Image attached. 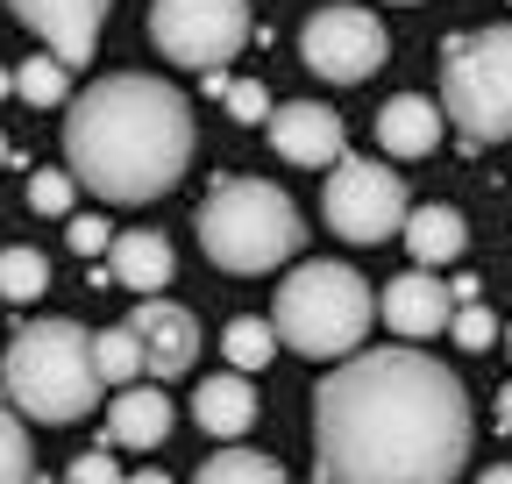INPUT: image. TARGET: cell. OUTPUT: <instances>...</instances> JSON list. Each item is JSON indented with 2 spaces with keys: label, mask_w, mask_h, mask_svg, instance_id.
<instances>
[{
  "label": "cell",
  "mask_w": 512,
  "mask_h": 484,
  "mask_svg": "<svg viewBox=\"0 0 512 484\" xmlns=\"http://www.w3.org/2000/svg\"><path fill=\"white\" fill-rule=\"evenodd\" d=\"M470 435L463 378L427 349H356L313 392L320 484H456Z\"/></svg>",
  "instance_id": "1"
},
{
  "label": "cell",
  "mask_w": 512,
  "mask_h": 484,
  "mask_svg": "<svg viewBox=\"0 0 512 484\" xmlns=\"http://www.w3.org/2000/svg\"><path fill=\"white\" fill-rule=\"evenodd\" d=\"M64 164L86 193L114 207H143L171 193L192 164V107L150 72H114L86 86L64 114Z\"/></svg>",
  "instance_id": "2"
},
{
  "label": "cell",
  "mask_w": 512,
  "mask_h": 484,
  "mask_svg": "<svg viewBox=\"0 0 512 484\" xmlns=\"http://www.w3.org/2000/svg\"><path fill=\"white\" fill-rule=\"evenodd\" d=\"M0 399L15 413L43 420V428H72L100 406V363H93V335L79 321H29L8 342V363H0Z\"/></svg>",
  "instance_id": "3"
},
{
  "label": "cell",
  "mask_w": 512,
  "mask_h": 484,
  "mask_svg": "<svg viewBox=\"0 0 512 484\" xmlns=\"http://www.w3.org/2000/svg\"><path fill=\"white\" fill-rule=\"evenodd\" d=\"M299 242H306L299 207L271 186V178H228V186H214L207 207H200V250L235 278L278 271Z\"/></svg>",
  "instance_id": "4"
},
{
  "label": "cell",
  "mask_w": 512,
  "mask_h": 484,
  "mask_svg": "<svg viewBox=\"0 0 512 484\" xmlns=\"http://www.w3.org/2000/svg\"><path fill=\"white\" fill-rule=\"evenodd\" d=\"M370 321H377V299H370V285L349 271V264H299L285 285H278V314H271V328H278V342H292L299 356H356V342L370 335Z\"/></svg>",
  "instance_id": "5"
},
{
  "label": "cell",
  "mask_w": 512,
  "mask_h": 484,
  "mask_svg": "<svg viewBox=\"0 0 512 484\" xmlns=\"http://www.w3.org/2000/svg\"><path fill=\"white\" fill-rule=\"evenodd\" d=\"M441 114L470 143H512V22L448 36L441 50Z\"/></svg>",
  "instance_id": "6"
},
{
  "label": "cell",
  "mask_w": 512,
  "mask_h": 484,
  "mask_svg": "<svg viewBox=\"0 0 512 484\" xmlns=\"http://www.w3.org/2000/svg\"><path fill=\"white\" fill-rule=\"evenodd\" d=\"M150 43L185 72H221L249 43V0H157Z\"/></svg>",
  "instance_id": "7"
},
{
  "label": "cell",
  "mask_w": 512,
  "mask_h": 484,
  "mask_svg": "<svg viewBox=\"0 0 512 484\" xmlns=\"http://www.w3.org/2000/svg\"><path fill=\"white\" fill-rule=\"evenodd\" d=\"M320 214L342 242H384L406 228V178L384 171L377 157H342L328 171V193H320Z\"/></svg>",
  "instance_id": "8"
},
{
  "label": "cell",
  "mask_w": 512,
  "mask_h": 484,
  "mask_svg": "<svg viewBox=\"0 0 512 484\" xmlns=\"http://www.w3.org/2000/svg\"><path fill=\"white\" fill-rule=\"evenodd\" d=\"M384 22L370 8H320L306 29H299V57L328 79V86H363L377 65H384Z\"/></svg>",
  "instance_id": "9"
},
{
  "label": "cell",
  "mask_w": 512,
  "mask_h": 484,
  "mask_svg": "<svg viewBox=\"0 0 512 484\" xmlns=\"http://www.w3.org/2000/svg\"><path fill=\"white\" fill-rule=\"evenodd\" d=\"M8 8H15L22 29H36V36L50 43V57H57L64 72L93 57L100 22H107V0H8Z\"/></svg>",
  "instance_id": "10"
},
{
  "label": "cell",
  "mask_w": 512,
  "mask_h": 484,
  "mask_svg": "<svg viewBox=\"0 0 512 484\" xmlns=\"http://www.w3.org/2000/svg\"><path fill=\"white\" fill-rule=\"evenodd\" d=\"M128 328H136L143 342V371L164 385V378H185L192 363H200V321H192L185 307H171V299H143L136 314H128Z\"/></svg>",
  "instance_id": "11"
},
{
  "label": "cell",
  "mask_w": 512,
  "mask_h": 484,
  "mask_svg": "<svg viewBox=\"0 0 512 484\" xmlns=\"http://www.w3.org/2000/svg\"><path fill=\"white\" fill-rule=\"evenodd\" d=\"M264 129H271V150H278L285 164H306V171L342 164V114H335V107H320V100L271 107Z\"/></svg>",
  "instance_id": "12"
},
{
  "label": "cell",
  "mask_w": 512,
  "mask_h": 484,
  "mask_svg": "<svg viewBox=\"0 0 512 484\" xmlns=\"http://www.w3.org/2000/svg\"><path fill=\"white\" fill-rule=\"evenodd\" d=\"M448 321H456V292H448L434 271H399L392 285H384V328H392L399 342H427Z\"/></svg>",
  "instance_id": "13"
},
{
  "label": "cell",
  "mask_w": 512,
  "mask_h": 484,
  "mask_svg": "<svg viewBox=\"0 0 512 484\" xmlns=\"http://www.w3.org/2000/svg\"><path fill=\"white\" fill-rule=\"evenodd\" d=\"M107 278L136 299H157V285H171V242L157 228H121L107 250Z\"/></svg>",
  "instance_id": "14"
},
{
  "label": "cell",
  "mask_w": 512,
  "mask_h": 484,
  "mask_svg": "<svg viewBox=\"0 0 512 484\" xmlns=\"http://www.w3.org/2000/svg\"><path fill=\"white\" fill-rule=\"evenodd\" d=\"M107 435H114L121 449H157V442L171 435V399H164L157 385H121V392L107 399Z\"/></svg>",
  "instance_id": "15"
},
{
  "label": "cell",
  "mask_w": 512,
  "mask_h": 484,
  "mask_svg": "<svg viewBox=\"0 0 512 484\" xmlns=\"http://www.w3.org/2000/svg\"><path fill=\"white\" fill-rule=\"evenodd\" d=\"M441 107L434 100H420V93H399V100H384L377 107V143L392 150V157H427L434 143H441Z\"/></svg>",
  "instance_id": "16"
},
{
  "label": "cell",
  "mask_w": 512,
  "mask_h": 484,
  "mask_svg": "<svg viewBox=\"0 0 512 484\" xmlns=\"http://www.w3.org/2000/svg\"><path fill=\"white\" fill-rule=\"evenodd\" d=\"M192 420H200L207 435H221V442L249 435V428H256V392H249V378H242V371L207 378L200 392H192Z\"/></svg>",
  "instance_id": "17"
},
{
  "label": "cell",
  "mask_w": 512,
  "mask_h": 484,
  "mask_svg": "<svg viewBox=\"0 0 512 484\" xmlns=\"http://www.w3.org/2000/svg\"><path fill=\"white\" fill-rule=\"evenodd\" d=\"M399 235H406V250H413L420 271H427V264H448V257H463V242H470V228H463L456 207H413Z\"/></svg>",
  "instance_id": "18"
},
{
  "label": "cell",
  "mask_w": 512,
  "mask_h": 484,
  "mask_svg": "<svg viewBox=\"0 0 512 484\" xmlns=\"http://www.w3.org/2000/svg\"><path fill=\"white\" fill-rule=\"evenodd\" d=\"M93 363H100V385H136L143 378V342H136V328H100L93 335Z\"/></svg>",
  "instance_id": "19"
},
{
  "label": "cell",
  "mask_w": 512,
  "mask_h": 484,
  "mask_svg": "<svg viewBox=\"0 0 512 484\" xmlns=\"http://www.w3.org/2000/svg\"><path fill=\"white\" fill-rule=\"evenodd\" d=\"M43 285H50V257H43V250H29V242L0 250V299L29 307V299H43Z\"/></svg>",
  "instance_id": "20"
},
{
  "label": "cell",
  "mask_w": 512,
  "mask_h": 484,
  "mask_svg": "<svg viewBox=\"0 0 512 484\" xmlns=\"http://www.w3.org/2000/svg\"><path fill=\"white\" fill-rule=\"evenodd\" d=\"M192 484H285V470L256 449H228V456H207Z\"/></svg>",
  "instance_id": "21"
},
{
  "label": "cell",
  "mask_w": 512,
  "mask_h": 484,
  "mask_svg": "<svg viewBox=\"0 0 512 484\" xmlns=\"http://www.w3.org/2000/svg\"><path fill=\"white\" fill-rule=\"evenodd\" d=\"M221 349H228V363H235V371H264V363H271V349H278V328H271V321H228Z\"/></svg>",
  "instance_id": "22"
},
{
  "label": "cell",
  "mask_w": 512,
  "mask_h": 484,
  "mask_svg": "<svg viewBox=\"0 0 512 484\" xmlns=\"http://www.w3.org/2000/svg\"><path fill=\"white\" fill-rule=\"evenodd\" d=\"M0 484H36V449H29V428L15 420V406H0Z\"/></svg>",
  "instance_id": "23"
},
{
  "label": "cell",
  "mask_w": 512,
  "mask_h": 484,
  "mask_svg": "<svg viewBox=\"0 0 512 484\" xmlns=\"http://www.w3.org/2000/svg\"><path fill=\"white\" fill-rule=\"evenodd\" d=\"M15 93L29 107H64V93H72V72L57 65V57H29V65L15 72Z\"/></svg>",
  "instance_id": "24"
},
{
  "label": "cell",
  "mask_w": 512,
  "mask_h": 484,
  "mask_svg": "<svg viewBox=\"0 0 512 484\" xmlns=\"http://www.w3.org/2000/svg\"><path fill=\"white\" fill-rule=\"evenodd\" d=\"M72 193H79L72 171H36V178H29V207H36V214H72Z\"/></svg>",
  "instance_id": "25"
},
{
  "label": "cell",
  "mask_w": 512,
  "mask_h": 484,
  "mask_svg": "<svg viewBox=\"0 0 512 484\" xmlns=\"http://www.w3.org/2000/svg\"><path fill=\"white\" fill-rule=\"evenodd\" d=\"M448 335H456L463 349H491L498 342V321L477 307V299H470V307H456V321H448Z\"/></svg>",
  "instance_id": "26"
},
{
  "label": "cell",
  "mask_w": 512,
  "mask_h": 484,
  "mask_svg": "<svg viewBox=\"0 0 512 484\" xmlns=\"http://www.w3.org/2000/svg\"><path fill=\"white\" fill-rule=\"evenodd\" d=\"M221 100H228V114H235V121H271V93L256 86V79H228V93H221Z\"/></svg>",
  "instance_id": "27"
},
{
  "label": "cell",
  "mask_w": 512,
  "mask_h": 484,
  "mask_svg": "<svg viewBox=\"0 0 512 484\" xmlns=\"http://www.w3.org/2000/svg\"><path fill=\"white\" fill-rule=\"evenodd\" d=\"M64 242H72L79 257H100V250H114V235H107V221H100V214H79L72 228H64Z\"/></svg>",
  "instance_id": "28"
},
{
  "label": "cell",
  "mask_w": 512,
  "mask_h": 484,
  "mask_svg": "<svg viewBox=\"0 0 512 484\" xmlns=\"http://www.w3.org/2000/svg\"><path fill=\"white\" fill-rule=\"evenodd\" d=\"M72 484H121V463H114L107 449H86V456L72 463Z\"/></svg>",
  "instance_id": "29"
},
{
  "label": "cell",
  "mask_w": 512,
  "mask_h": 484,
  "mask_svg": "<svg viewBox=\"0 0 512 484\" xmlns=\"http://www.w3.org/2000/svg\"><path fill=\"white\" fill-rule=\"evenodd\" d=\"M477 484H512V463H491V470H484Z\"/></svg>",
  "instance_id": "30"
},
{
  "label": "cell",
  "mask_w": 512,
  "mask_h": 484,
  "mask_svg": "<svg viewBox=\"0 0 512 484\" xmlns=\"http://www.w3.org/2000/svg\"><path fill=\"white\" fill-rule=\"evenodd\" d=\"M498 428H512V385L498 392Z\"/></svg>",
  "instance_id": "31"
},
{
  "label": "cell",
  "mask_w": 512,
  "mask_h": 484,
  "mask_svg": "<svg viewBox=\"0 0 512 484\" xmlns=\"http://www.w3.org/2000/svg\"><path fill=\"white\" fill-rule=\"evenodd\" d=\"M121 484H171L164 470H136V477H121Z\"/></svg>",
  "instance_id": "32"
},
{
  "label": "cell",
  "mask_w": 512,
  "mask_h": 484,
  "mask_svg": "<svg viewBox=\"0 0 512 484\" xmlns=\"http://www.w3.org/2000/svg\"><path fill=\"white\" fill-rule=\"evenodd\" d=\"M8 86H15V79H8V72H0V93H8Z\"/></svg>",
  "instance_id": "33"
},
{
  "label": "cell",
  "mask_w": 512,
  "mask_h": 484,
  "mask_svg": "<svg viewBox=\"0 0 512 484\" xmlns=\"http://www.w3.org/2000/svg\"><path fill=\"white\" fill-rule=\"evenodd\" d=\"M0 164H8V143H0Z\"/></svg>",
  "instance_id": "34"
},
{
  "label": "cell",
  "mask_w": 512,
  "mask_h": 484,
  "mask_svg": "<svg viewBox=\"0 0 512 484\" xmlns=\"http://www.w3.org/2000/svg\"><path fill=\"white\" fill-rule=\"evenodd\" d=\"M505 349H512V335H505Z\"/></svg>",
  "instance_id": "35"
}]
</instances>
